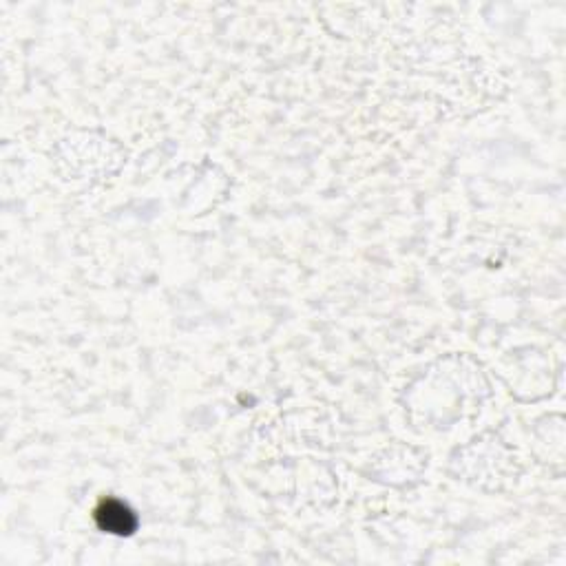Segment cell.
Listing matches in <instances>:
<instances>
[{"label": "cell", "mask_w": 566, "mask_h": 566, "mask_svg": "<svg viewBox=\"0 0 566 566\" xmlns=\"http://www.w3.org/2000/svg\"><path fill=\"white\" fill-rule=\"evenodd\" d=\"M96 522L104 533L113 536H131L138 529V516L135 511L118 498H104L96 509Z\"/></svg>", "instance_id": "obj_1"}]
</instances>
